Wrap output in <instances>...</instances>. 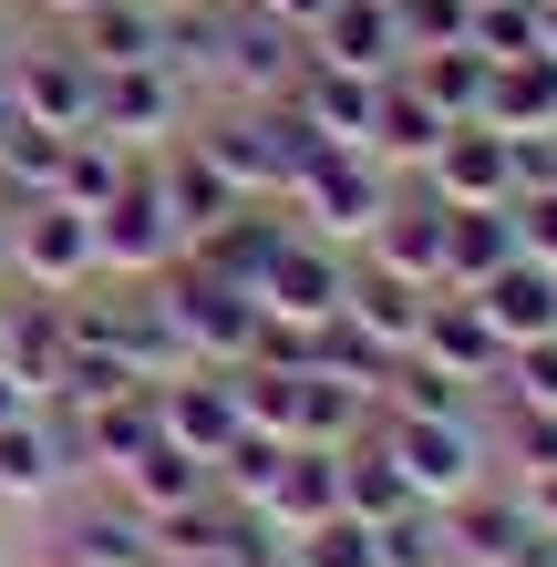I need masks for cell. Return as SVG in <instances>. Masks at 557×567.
<instances>
[{
	"instance_id": "1",
	"label": "cell",
	"mask_w": 557,
	"mask_h": 567,
	"mask_svg": "<svg viewBox=\"0 0 557 567\" xmlns=\"http://www.w3.org/2000/svg\"><path fill=\"white\" fill-rule=\"evenodd\" d=\"M392 196H403V176H392L372 145H320L300 176H289V196H279V207L300 217L310 238H331V248H351V258H362V238L382 227V207H392Z\"/></svg>"
},
{
	"instance_id": "2",
	"label": "cell",
	"mask_w": 557,
	"mask_h": 567,
	"mask_svg": "<svg viewBox=\"0 0 557 567\" xmlns=\"http://www.w3.org/2000/svg\"><path fill=\"white\" fill-rule=\"evenodd\" d=\"M186 135H196V155H207L238 196H289V176L320 155V135L289 104H217L207 124H186Z\"/></svg>"
},
{
	"instance_id": "3",
	"label": "cell",
	"mask_w": 557,
	"mask_h": 567,
	"mask_svg": "<svg viewBox=\"0 0 557 567\" xmlns=\"http://www.w3.org/2000/svg\"><path fill=\"white\" fill-rule=\"evenodd\" d=\"M382 454L403 464V485L423 495V506H454V495H475L485 475H496V433H485V413H372Z\"/></svg>"
},
{
	"instance_id": "4",
	"label": "cell",
	"mask_w": 557,
	"mask_h": 567,
	"mask_svg": "<svg viewBox=\"0 0 557 567\" xmlns=\"http://www.w3.org/2000/svg\"><path fill=\"white\" fill-rule=\"evenodd\" d=\"M145 289H155V310H166L176 361H196V372H238V361H248V341H258V299L248 289L207 279L196 258H176V269L145 279Z\"/></svg>"
},
{
	"instance_id": "5",
	"label": "cell",
	"mask_w": 557,
	"mask_h": 567,
	"mask_svg": "<svg viewBox=\"0 0 557 567\" xmlns=\"http://www.w3.org/2000/svg\"><path fill=\"white\" fill-rule=\"evenodd\" d=\"M52 567H155V516L135 506L124 485H104V475H73L52 495Z\"/></svg>"
},
{
	"instance_id": "6",
	"label": "cell",
	"mask_w": 557,
	"mask_h": 567,
	"mask_svg": "<svg viewBox=\"0 0 557 567\" xmlns=\"http://www.w3.org/2000/svg\"><path fill=\"white\" fill-rule=\"evenodd\" d=\"M93 248H104V279H166L186 258V227L166 217V186H155V155L124 165V186L93 207Z\"/></svg>"
},
{
	"instance_id": "7",
	"label": "cell",
	"mask_w": 557,
	"mask_h": 567,
	"mask_svg": "<svg viewBox=\"0 0 557 567\" xmlns=\"http://www.w3.org/2000/svg\"><path fill=\"white\" fill-rule=\"evenodd\" d=\"M104 279V248H93V217L83 207H11V289L21 299H73Z\"/></svg>"
},
{
	"instance_id": "8",
	"label": "cell",
	"mask_w": 557,
	"mask_h": 567,
	"mask_svg": "<svg viewBox=\"0 0 557 567\" xmlns=\"http://www.w3.org/2000/svg\"><path fill=\"white\" fill-rule=\"evenodd\" d=\"M0 83H11L21 124H42V135H83L93 124V62L62 42V31H21V42L0 52Z\"/></svg>"
},
{
	"instance_id": "9",
	"label": "cell",
	"mask_w": 557,
	"mask_h": 567,
	"mask_svg": "<svg viewBox=\"0 0 557 567\" xmlns=\"http://www.w3.org/2000/svg\"><path fill=\"white\" fill-rule=\"evenodd\" d=\"M300 62H310V42H300L289 21H269L258 0H227V21H217V73H207L227 104H279Z\"/></svg>"
},
{
	"instance_id": "10",
	"label": "cell",
	"mask_w": 557,
	"mask_h": 567,
	"mask_svg": "<svg viewBox=\"0 0 557 567\" xmlns=\"http://www.w3.org/2000/svg\"><path fill=\"white\" fill-rule=\"evenodd\" d=\"M83 135H104L124 155H155L166 135H186V83L166 62H114V73H93V124Z\"/></svg>"
},
{
	"instance_id": "11",
	"label": "cell",
	"mask_w": 557,
	"mask_h": 567,
	"mask_svg": "<svg viewBox=\"0 0 557 567\" xmlns=\"http://www.w3.org/2000/svg\"><path fill=\"white\" fill-rule=\"evenodd\" d=\"M413 186L444 196V207H506V196H516L506 135H496V124H444V145L413 165Z\"/></svg>"
},
{
	"instance_id": "12",
	"label": "cell",
	"mask_w": 557,
	"mask_h": 567,
	"mask_svg": "<svg viewBox=\"0 0 557 567\" xmlns=\"http://www.w3.org/2000/svg\"><path fill=\"white\" fill-rule=\"evenodd\" d=\"M341 289H351V248H331V238H289L279 258H269V279H258V310L269 320H341Z\"/></svg>"
},
{
	"instance_id": "13",
	"label": "cell",
	"mask_w": 557,
	"mask_h": 567,
	"mask_svg": "<svg viewBox=\"0 0 557 567\" xmlns=\"http://www.w3.org/2000/svg\"><path fill=\"white\" fill-rule=\"evenodd\" d=\"M73 423L52 403H31L21 423H0V506H52L62 485H73Z\"/></svg>"
},
{
	"instance_id": "14",
	"label": "cell",
	"mask_w": 557,
	"mask_h": 567,
	"mask_svg": "<svg viewBox=\"0 0 557 567\" xmlns=\"http://www.w3.org/2000/svg\"><path fill=\"white\" fill-rule=\"evenodd\" d=\"M413 361H434V372L475 382V392H496L506 341H496V320H485L465 289H434V299H423V330H413Z\"/></svg>"
},
{
	"instance_id": "15",
	"label": "cell",
	"mask_w": 557,
	"mask_h": 567,
	"mask_svg": "<svg viewBox=\"0 0 557 567\" xmlns=\"http://www.w3.org/2000/svg\"><path fill=\"white\" fill-rule=\"evenodd\" d=\"M289 238H300V217H289L279 196H248V207H238V217H217L186 258H196L207 279H227V289H248V299H258V279H269V258H279Z\"/></svg>"
},
{
	"instance_id": "16",
	"label": "cell",
	"mask_w": 557,
	"mask_h": 567,
	"mask_svg": "<svg viewBox=\"0 0 557 567\" xmlns=\"http://www.w3.org/2000/svg\"><path fill=\"white\" fill-rule=\"evenodd\" d=\"M155 423H166V444H186L196 464H217L227 444H238V382H227V372H196V361H186V372H166V382H155Z\"/></svg>"
},
{
	"instance_id": "17",
	"label": "cell",
	"mask_w": 557,
	"mask_h": 567,
	"mask_svg": "<svg viewBox=\"0 0 557 567\" xmlns=\"http://www.w3.org/2000/svg\"><path fill=\"white\" fill-rule=\"evenodd\" d=\"M289 114L310 124L320 145H372V104H382V73H341V62H300V73H289V93H279Z\"/></svg>"
},
{
	"instance_id": "18",
	"label": "cell",
	"mask_w": 557,
	"mask_h": 567,
	"mask_svg": "<svg viewBox=\"0 0 557 567\" xmlns=\"http://www.w3.org/2000/svg\"><path fill=\"white\" fill-rule=\"evenodd\" d=\"M155 557H217V567H248V557H269V537H258V516L238 506V495H186V506L155 516Z\"/></svg>"
},
{
	"instance_id": "19",
	"label": "cell",
	"mask_w": 557,
	"mask_h": 567,
	"mask_svg": "<svg viewBox=\"0 0 557 567\" xmlns=\"http://www.w3.org/2000/svg\"><path fill=\"white\" fill-rule=\"evenodd\" d=\"M331 506H341V454H320V444H289V464L269 475V495H258L248 516H258V537H269V547H289L300 526H320Z\"/></svg>"
},
{
	"instance_id": "20",
	"label": "cell",
	"mask_w": 557,
	"mask_h": 567,
	"mask_svg": "<svg viewBox=\"0 0 557 567\" xmlns=\"http://www.w3.org/2000/svg\"><path fill=\"white\" fill-rule=\"evenodd\" d=\"M362 258H372V269H403V279H423V289H444V196L403 186V196L382 207V227L362 238Z\"/></svg>"
},
{
	"instance_id": "21",
	"label": "cell",
	"mask_w": 557,
	"mask_h": 567,
	"mask_svg": "<svg viewBox=\"0 0 557 567\" xmlns=\"http://www.w3.org/2000/svg\"><path fill=\"white\" fill-rule=\"evenodd\" d=\"M465 299L496 320L506 351H527V341H547V330H557V269H547V258H527V248H516L485 289H465Z\"/></svg>"
},
{
	"instance_id": "22",
	"label": "cell",
	"mask_w": 557,
	"mask_h": 567,
	"mask_svg": "<svg viewBox=\"0 0 557 567\" xmlns=\"http://www.w3.org/2000/svg\"><path fill=\"white\" fill-rule=\"evenodd\" d=\"M155 186H166V217L186 227V248L207 238L217 217H238V207H248V196L227 186V176H217L207 155H196V135H166V145H155Z\"/></svg>"
},
{
	"instance_id": "23",
	"label": "cell",
	"mask_w": 557,
	"mask_h": 567,
	"mask_svg": "<svg viewBox=\"0 0 557 567\" xmlns=\"http://www.w3.org/2000/svg\"><path fill=\"white\" fill-rule=\"evenodd\" d=\"M423 299H434L423 279H403V269H372V258H351L341 320H351V330H372V341H382L392 361H403V351H413V330H423Z\"/></svg>"
},
{
	"instance_id": "24",
	"label": "cell",
	"mask_w": 557,
	"mask_h": 567,
	"mask_svg": "<svg viewBox=\"0 0 557 567\" xmlns=\"http://www.w3.org/2000/svg\"><path fill=\"white\" fill-rule=\"evenodd\" d=\"M62 42H73L93 73H114V62H166V0H93Z\"/></svg>"
},
{
	"instance_id": "25",
	"label": "cell",
	"mask_w": 557,
	"mask_h": 567,
	"mask_svg": "<svg viewBox=\"0 0 557 567\" xmlns=\"http://www.w3.org/2000/svg\"><path fill=\"white\" fill-rule=\"evenodd\" d=\"M320 62H341V73H403V11L392 0H331V21L310 31Z\"/></svg>"
},
{
	"instance_id": "26",
	"label": "cell",
	"mask_w": 557,
	"mask_h": 567,
	"mask_svg": "<svg viewBox=\"0 0 557 567\" xmlns=\"http://www.w3.org/2000/svg\"><path fill=\"white\" fill-rule=\"evenodd\" d=\"M62 423H73V464H83V475H124V464L166 433V423H155V382H135L104 413H62Z\"/></svg>"
},
{
	"instance_id": "27",
	"label": "cell",
	"mask_w": 557,
	"mask_h": 567,
	"mask_svg": "<svg viewBox=\"0 0 557 567\" xmlns=\"http://www.w3.org/2000/svg\"><path fill=\"white\" fill-rule=\"evenodd\" d=\"M0 361L31 382V403H52L62 361H73V320H62V299H21L11 289V341H0Z\"/></svg>"
},
{
	"instance_id": "28",
	"label": "cell",
	"mask_w": 557,
	"mask_h": 567,
	"mask_svg": "<svg viewBox=\"0 0 557 567\" xmlns=\"http://www.w3.org/2000/svg\"><path fill=\"white\" fill-rule=\"evenodd\" d=\"M444 145V114L423 104V83L413 73H382V104H372V155L392 165V176H413L423 155Z\"/></svg>"
},
{
	"instance_id": "29",
	"label": "cell",
	"mask_w": 557,
	"mask_h": 567,
	"mask_svg": "<svg viewBox=\"0 0 557 567\" xmlns=\"http://www.w3.org/2000/svg\"><path fill=\"white\" fill-rule=\"evenodd\" d=\"M485 124H496V135H557V52L496 62V83H485Z\"/></svg>"
},
{
	"instance_id": "30",
	"label": "cell",
	"mask_w": 557,
	"mask_h": 567,
	"mask_svg": "<svg viewBox=\"0 0 557 567\" xmlns=\"http://www.w3.org/2000/svg\"><path fill=\"white\" fill-rule=\"evenodd\" d=\"M516 258V217L506 207H444V289H485Z\"/></svg>"
},
{
	"instance_id": "31",
	"label": "cell",
	"mask_w": 557,
	"mask_h": 567,
	"mask_svg": "<svg viewBox=\"0 0 557 567\" xmlns=\"http://www.w3.org/2000/svg\"><path fill=\"white\" fill-rule=\"evenodd\" d=\"M403 73L423 83V104H434L444 124H485V83H496V62H485L475 42H454V52H413Z\"/></svg>"
},
{
	"instance_id": "32",
	"label": "cell",
	"mask_w": 557,
	"mask_h": 567,
	"mask_svg": "<svg viewBox=\"0 0 557 567\" xmlns=\"http://www.w3.org/2000/svg\"><path fill=\"white\" fill-rule=\"evenodd\" d=\"M403 506H423V495L403 485V464L382 454V433H362V444H341V516L382 526V516H403Z\"/></svg>"
},
{
	"instance_id": "33",
	"label": "cell",
	"mask_w": 557,
	"mask_h": 567,
	"mask_svg": "<svg viewBox=\"0 0 557 567\" xmlns=\"http://www.w3.org/2000/svg\"><path fill=\"white\" fill-rule=\"evenodd\" d=\"M104 485H124L145 516H166V506H186V495H207L217 475H207V464H196L186 444H166V433H155V444H145L135 464H124V475H104Z\"/></svg>"
},
{
	"instance_id": "34",
	"label": "cell",
	"mask_w": 557,
	"mask_h": 567,
	"mask_svg": "<svg viewBox=\"0 0 557 567\" xmlns=\"http://www.w3.org/2000/svg\"><path fill=\"white\" fill-rule=\"evenodd\" d=\"M310 372H331L351 392H372L382 403V382H392V351L372 341V330H351V320H320V351H310Z\"/></svg>"
},
{
	"instance_id": "35",
	"label": "cell",
	"mask_w": 557,
	"mask_h": 567,
	"mask_svg": "<svg viewBox=\"0 0 557 567\" xmlns=\"http://www.w3.org/2000/svg\"><path fill=\"white\" fill-rule=\"evenodd\" d=\"M217 21H227V0H166V73L176 83L217 73Z\"/></svg>"
},
{
	"instance_id": "36",
	"label": "cell",
	"mask_w": 557,
	"mask_h": 567,
	"mask_svg": "<svg viewBox=\"0 0 557 567\" xmlns=\"http://www.w3.org/2000/svg\"><path fill=\"white\" fill-rule=\"evenodd\" d=\"M372 557L382 567H454V537H444V506H403L372 526Z\"/></svg>"
},
{
	"instance_id": "37",
	"label": "cell",
	"mask_w": 557,
	"mask_h": 567,
	"mask_svg": "<svg viewBox=\"0 0 557 567\" xmlns=\"http://www.w3.org/2000/svg\"><path fill=\"white\" fill-rule=\"evenodd\" d=\"M279 567H382V557H372V526L331 506L320 526H300V537L279 547Z\"/></svg>"
},
{
	"instance_id": "38",
	"label": "cell",
	"mask_w": 557,
	"mask_h": 567,
	"mask_svg": "<svg viewBox=\"0 0 557 567\" xmlns=\"http://www.w3.org/2000/svg\"><path fill=\"white\" fill-rule=\"evenodd\" d=\"M124 165H135V155H124V145H104V135H73V145H62V207H104V196L124 186Z\"/></svg>"
},
{
	"instance_id": "39",
	"label": "cell",
	"mask_w": 557,
	"mask_h": 567,
	"mask_svg": "<svg viewBox=\"0 0 557 567\" xmlns=\"http://www.w3.org/2000/svg\"><path fill=\"white\" fill-rule=\"evenodd\" d=\"M465 42H475L485 62H527V52H547V0H496V11H475Z\"/></svg>"
},
{
	"instance_id": "40",
	"label": "cell",
	"mask_w": 557,
	"mask_h": 567,
	"mask_svg": "<svg viewBox=\"0 0 557 567\" xmlns=\"http://www.w3.org/2000/svg\"><path fill=\"white\" fill-rule=\"evenodd\" d=\"M289 464V444L279 433H258V423H238V444H227L207 475H217V495H238V506H258V495H269V475Z\"/></svg>"
},
{
	"instance_id": "41",
	"label": "cell",
	"mask_w": 557,
	"mask_h": 567,
	"mask_svg": "<svg viewBox=\"0 0 557 567\" xmlns=\"http://www.w3.org/2000/svg\"><path fill=\"white\" fill-rule=\"evenodd\" d=\"M485 403H537V413H557V330L527 341V351H506V372H496Z\"/></svg>"
},
{
	"instance_id": "42",
	"label": "cell",
	"mask_w": 557,
	"mask_h": 567,
	"mask_svg": "<svg viewBox=\"0 0 557 567\" xmlns=\"http://www.w3.org/2000/svg\"><path fill=\"white\" fill-rule=\"evenodd\" d=\"M392 11H403V62H413V52H454V42L475 31L465 0H392Z\"/></svg>"
},
{
	"instance_id": "43",
	"label": "cell",
	"mask_w": 557,
	"mask_h": 567,
	"mask_svg": "<svg viewBox=\"0 0 557 567\" xmlns=\"http://www.w3.org/2000/svg\"><path fill=\"white\" fill-rule=\"evenodd\" d=\"M506 217H516V248L557 269V186H537V196H506Z\"/></svg>"
},
{
	"instance_id": "44",
	"label": "cell",
	"mask_w": 557,
	"mask_h": 567,
	"mask_svg": "<svg viewBox=\"0 0 557 567\" xmlns=\"http://www.w3.org/2000/svg\"><path fill=\"white\" fill-rule=\"evenodd\" d=\"M506 165H516V196L557 186V135H506Z\"/></svg>"
},
{
	"instance_id": "45",
	"label": "cell",
	"mask_w": 557,
	"mask_h": 567,
	"mask_svg": "<svg viewBox=\"0 0 557 567\" xmlns=\"http://www.w3.org/2000/svg\"><path fill=\"white\" fill-rule=\"evenodd\" d=\"M11 11H21L31 31H73V21L93 11V0H11Z\"/></svg>"
},
{
	"instance_id": "46",
	"label": "cell",
	"mask_w": 557,
	"mask_h": 567,
	"mask_svg": "<svg viewBox=\"0 0 557 567\" xmlns=\"http://www.w3.org/2000/svg\"><path fill=\"white\" fill-rule=\"evenodd\" d=\"M258 11H269V21H289V31H300V42H310V31L331 21V0H258Z\"/></svg>"
},
{
	"instance_id": "47",
	"label": "cell",
	"mask_w": 557,
	"mask_h": 567,
	"mask_svg": "<svg viewBox=\"0 0 557 567\" xmlns=\"http://www.w3.org/2000/svg\"><path fill=\"white\" fill-rule=\"evenodd\" d=\"M516 495H527V516L547 526V537H557V464H547V475H527V485H516Z\"/></svg>"
},
{
	"instance_id": "48",
	"label": "cell",
	"mask_w": 557,
	"mask_h": 567,
	"mask_svg": "<svg viewBox=\"0 0 557 567\" xmlns=\"http://www.w3.org/2000/svg\"><path fill=\"white\" fill-rule=\"evenodd\" d=\"M21 413H31V382L11 372V361H0V423H21Z\"/></svg>"
},
{
	"instance_id": "49",
	"label": "cell",
	"mask_w": 557,
	"mask_h": 567,
	"mask_svg": "<svg viewBox=\"0 0 557 567\" xmlns=\"http://www.w3.org/2000/svg\"><path fill=\"white\" fill-rule=\"evenodd\" d=\"M21 135V104H11V83H0V145H11Z\"/></svg>"
},
{
	"instance_id": "50",
	"label": "cell",
	"mask_w": 557,
	"mask_h": 567,
	"mask_svg": "<svg viewBox=\"0 0 557 567\" xmlns=\"http://www.w3.org/2000/svg\"><path fill=\"white\" fill-rule=\"evenodd\" d=\"M0 289H11V207H0Z\"/></svg>"
},
{
	"instance_id": "51",
	"label": "cell",
	"mask_w": 557,
	"mask_h": 567,
	"mask_svg": "<svg viewBox=\"0 0 557 567\" xmlns=\"http://www.w3.org/2000/svg\"><path fill=\"white\" fill-rule=\"evenodd\" d=\"M155 567H217V557H155Z\"/></svg>"
},
{
	"instance_id": "52",
	"label": "cell",
	"mask_w": 557,
	"mask_h": 567,
	"mask_svg": "<svg viewBox=\"0 0 557 567\" xmlns=\"http://www.w3.org/2000/svg\"><path fill=\"white\" fill-rule=\"evenodd\" d=\"M0 341H11V289H0Z\"/></svg>"
},
{
	"instance_id": "53",
	"label": "cell",
	"mask_w": 557,
	"mask_h": 567,
	"mask_svg": "<svg viewBox=\"0 0 557 567\" xmlns=\"http://www.w3.org/2000/svg\"><path fill=\"white\" fill-rule=\"evenodd\" d=\"M11 42H21V31H11V11H0V52H11Z\"/></svg>"
},
{
	"instance_id": "54",
	"label": "cell",
	"mask_w": 557,
	"mask_h": 567,
	"mask_svg": "<svg viewBox=\"0 0 557 567\" xmlns=\"http://www.w3.org/2000/svg\"><path fill=\"white\" fill-rule=\"evenodd\" d=\"M465 11H496V0H465Z\"/></svg>"
}]
</instances>
